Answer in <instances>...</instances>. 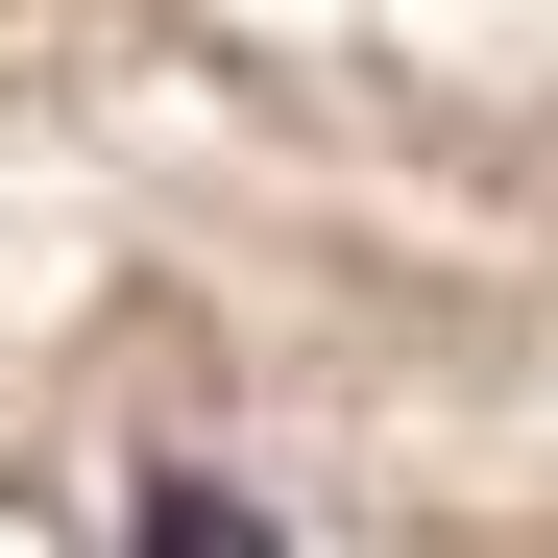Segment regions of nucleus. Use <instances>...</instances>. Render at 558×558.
<instances>
[{"label":"nucleus","mask_w":558,"mask_h":558,"mask_svg":"<svg viewBox=\"0 0 558 558\" xmlns=\"http://www.w3.org/2000/svg\"><path fill=\"white\" fill-rule=\"evenodd\" d=\"M146 558H267V534H243L219 486H170V534H146Z\"/></svg>","instance_id":"1"}]
</instances>
